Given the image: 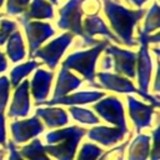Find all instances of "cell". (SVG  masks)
Returning a JSON list of instances; mask_svg holds the SVG:
<instances>
[{
  "label": "cell",
  "instance_id": "cell-1",
  "mask_svg": "<svg viewBox=\"0 0 160 160\" xmlns=\"http://www.w3.org/2000/svg\"><path fill=\"white\" fill-rule=\"evenodd\" d=\"M104 10L112 29L119 35V40L128 46L136 45L132 39V30L135 24L144 16L145 10H129L112 0H104Z\"/></svg>",
  "mask_w": 160,
  "mask_h": 160
},
{
  "label": "cell",
  "instance_id": "cell-2",
  "mask_svg": "<svg viewBox=\"0 0 160 160\" xmlns=\"http://www.w3.org/2000/svg\"><path fill=\"white\" fill-rule=\"evenodd\" d=\"M86 134V130L78 126L51 131L46 135L49 145L44 146L45 152L55 156L58 160H72L80 139Z\"/></svg>",
  "mask_w": 160,
  "mask_h": 160
},
{
  "label": "cell",
  "instance_id": "cell-3",
  "mask_svg": "<svg viewBox=\"0 0 160 160\" xmlns=\"http://www.w3.org/2000/svg\"><path fill=\"white\" fill-rule=\"evenodd\" d=\"M109 45L108 40H102L96 44L95 48H91L85 51H78L70 54L66 60L62 61V66L66 69H74L80 72L94 88H101L99 84L95 82V64L99 54Z\"/></svg>",
  "mask_w": 160,
  "mask_h": 160
},
{
  "label": "cell",
  "instance_id": "cell-4",
  "mask_svg": "<svg viewBox=\"0 0 160 160\" xmlns=\"http://www.w3.org/2000/svg\"><path fill=\"white\" fill-rule=\"evenodd\" d=\"M81 1L82 0H69L60 10V19L58 21V26L60 29L70 30L72 34H76L84 39L82 46L92 45V42L86 38L82 26H81Z\"/></svg>",
  "mask_w": 160,
  "mask_h": 160
},
{
  "label": "cell",
  "instance_id": "cell-5",
  "mask_svg": "<svg viewBox=\"0 0 160 160\" xmlns=\"http://www.w3.org/2000/svg\"><path fill=\"white\" fill-rule=\"evenodd\" d=\"M71 41H72V34L71 32L62 34L61 36H59L55 40H52L51 42H49L45 48L36 50L31 56L41 59L52 70L56 68L61 55L64 54V51L66 50V48L70 45Z\"/></svg>",
  "mask_w": 160,
  "mask_h": 160
},
{
  "label": "cell",
  "instance_id": "cell-6",
  "mask_svg": "<svg viewBox=\"0 0 160 160\" xmlns=\"http://www.w3.org/2000/svg\"><path fill=\"white\" fill-rule=\"evenodd\" d=\"M98 78L100 80V86L101 88L114 90V91H118V92H138L144 99L152 102L154 106H159L158 98H154V96L149 95L148 92H142L140 90H136V88L132 85V82L129 81L125 78H121V76L115 75V74H109V72H99Z\"/></svg>",
  "mask_w": 160,
  "mask_h": 160
},
{
  "label": "cell",
  "instance_id": "cell-7",
  "mask_svg": "<svg viewBox=\"0 0 160 160\" xmlns=\"http://www.w3.org/2000/svg\"><path fill=\"white\" fill-rule=\"evenodd\" d=\"M148 34H144L141 30L139 31V41L141 44V48L139 50L136 61H138V76H139V90L142 92H146L150 78H151V70L152 64L151 59L148 51Z\"/></svg>",
  "mask_w": 160,
  "mask_h": 160
},
{
  "label": "cell",
  "instance_id": "cell-8",
  "mask_svg": "<svg viewBox=\"0 0 160 160\" xmlns=\"http://www.w3.org/2000/svg\"><path fill=\"white\" fill-rule=\"evenodd\" d=\"M94 109L98 111V114L104 120H106L111 124H115L118 128L128 129L126 122H125L122 104L115 96H109L105 100L99 101L98 104H95Z\"/></svg>",
  "mask_w": 160,
  "mask_h": 160
},
{
  "label": "cell",
  "instance_id": "cell-9",
  "mask_svg": "<svg viewBox=\"0 0 160 160\" xmlns=\"http://www.w3.org/2000/svg\"><path fill=\"white\" fill-rule=\"evenodd\" d=\"M25 28L26 36L29 40L30 48V56L38 50V48L50 36L55 34V30L46 22L40 21H24L21 22Z\"/></svg>",
  "mask_w": 160,
  "mask_h": 160
},
{
  "label": "cell",
  "instance_id": "cell-10",
  "mask_svg": "<svg viewBox=\"0 0 160 160\" xmlns=\"http://www.w3.org/2000/svg\"><path fill=\"white\" fill-rule=\"evenodd\" d=\"M106 52L112 56L114 59V69L119 74H125L129 78L135 76V62H136V54L132 51H128L120 49L114 45H109L106 48Z\"/></svg>",
  "mask_w": 160,
  "mask_h": 160
},
{
  "label": "cell",
  "instance_id": "cell-11",
  "mask_svg": "<svg viewBox=\"0 0 160 160\" xmlns=\"http://www.w3.org/2000/svg\"><path fill=\"white\" fill-rule=\"evenodd\" d=\"M42 124L38 119V116H32L28 120L14 121L11 124V132L15 142H24L42 132Z\"/></svg>",
  "mask_w": 160,
  "mask_h": 160
},
{
  "label": "cell",
  "instance_id": "cell-12",
  "mask_svg": "<svg viewBox=\"0 0 160 160\" xmlns=\"http://www.w3.org/2000/svg\"><path fill=\"white\" fill-rule=\"evenodd\" d=\"M128 104H129V112L136 126V130L139 131L142 128L150 126L151 115L154 112L152 105H145L131 96H128Z\"/></svg>",
  "mask_w": 160,
  "mask_h": 160
},
{
  "label": "cell",
  "instance_id": "cell-13",
  "mask_svg": "<svg viewBox=\"0 0 160 160\" xmlns=\"http://www.w3.org/2000/svg\"><path fill=\"white\" fill-rule=\"evenodd\" d=\"M128 132V129L121 128H106V126H98L88 131V136L91 140H95L105 146L114 145L119 140H121L125 134Z\"/></svg>",
  "mask_w": 160,
  "mask_h": 160
},
{
  "label": "cell",
  "instance_id": "cell-14",
  "mask_svg": "<svg viewBox=\"0 0 160 160\" xmlns=\"http://www.w3.org/2000/svg\"><path fill=\"white\" fill-rule=\"evenodd\" d=\"M51 80H52V71H45L42 69L36 70L31 80V94L36 100V105H40L45 101L49 94Z\"/></svg>",
  "mask_w": 160,
  "mask_h": 160
},
{
  "label": "cell",
  "instance_id": "cell-15",
  "mask_svg": "<svg viewBox=\"0 0 160 160\" xmlns=\"http://www.w3.org/2000/svg\"><path fill=\"white\" fill-rule=\"evenodd\" d=\"M29 81L25 80L24 82H21V85L16 88L14 100L9 110V116H26L29 114Z\"/></svg>",
  "mask_w": 160,
  "mask_h": 160
},
{
  "label": "cell",
  "instance_id": "cell-16",
  "mask_svg": "<svg viewBox=\"0 0 160 160\" xmlns=\"http://www.w3.org/2000/svg\"><path fill=\"white\" fill-rule=\"evenodd\" d=\"M82 30H84L86 38H88L92 44H98V42H99V41H96V40L92 38V35H95V34L105 35L106 38L111 39L112 41L120 42L119 38H116V36L108 29V26L105 25V22L102 21V19H100V18L96 16V15H89V16L85 19V21H84V29H82Z\"/></svg>",
  "mask_w": 160,
  "mask_h": 160
},
{
  "label": "cell",
  "instance_id": "cell-17",
  "mask_svg": "<svg viewBox=\"0 0 160 160\" xmlns=\"http://www.w3.org/2000/svg\"><path fill=\"white\" fill-rule=\"evenodd\" d=\"M104 96V92L100 91H82V92H76L74 95H65L58 99H52L50 101H44L42 104L46 105H81V104H89L95 100H99Z\"/></svg>",
  "mask_w": 160,
  "mask_h": 160
},
{
  "label": "cell",
  "instance_id": "cell-18",
  "mask_svg": "<svg viewBox=\"0 0 160 160\" xmlns=\"http://www.w3.org/2000/svg\"><path fill=\"white\" fill-rule=\"evenodd\" d=\"M80 85H81V80L76 78L75 75H72L71 72H69V70L62 66V69L59 72V78H58V82H56L52 99L65 96L68 92H70L71 90H75Z\"/></svg>",
  "mask_w": 160,
  "mask_h": 160
},
{
  "label": "cell",
  "instance_id": "cell-19",
  "mask_svg": "<svg viewBox=\"0 0 160 160\" xmlns=\"http://www.w3.org/2000/svg\"><path fill=\"white\" fill-rule=\"evenodd\" d=\"M54 18V10L50 2L46 0H32L29 10L19 18L20 22L29 21L30 19H52Z\"/></svg>",
  "mask_w": 160,
  "mask_h": 160
},
{
  "label": "cell",
  "instance_id": "cell-20",
  "mask_svg": "<svg viewBox=\"0 0 160 160\" xmlns=\"http://www.w3.org/2000/svg\"><path fill=\"white\" fill-rule=\"evenodd\" d=\"M36 116L42 118L50 129L64 126L69 121L66 112L60 108H38Z\"/></svg>",
  "mask_w": 160,
  "mask_h": 160
},
{
  "label": "cell",
  "instance_id": "cell-21",
  "mask_svg": "<svg viewBox=\"0 0 160 160\" xmlns=\"http://www.w3.org/2000/svg\"><path fill=\"white\" fill-rule=\"evenodd\" d=\"M150 138L146 135H139L130 145L129 160H146L149 155Z\"/></svg>",
  "mask_w": 160,
  "mask_h": 160
},
{
  "label": "cell",
  "instance_id": "cell-22",
  "mask_svg": "<svg viewBox=\"0 0 160 160\" xmlns=\"http://www.w3.org/2000/svg\"><path fill=\"white\" fill-rule=\"evenodd\" d=\"M6 52L11 61L16 62L25 56V49H24V42L21 39V34L19 31H15L9 36V42L6 48Z\"/></svg>",
  "mask_w": 160,
  "mask_h": 160
},
{
  "label": "cell",
  "instance_id": "cell-23",
  "mask_svg": "<svg viewBox=\"0 0 160 160\" xmlns=\"http://www.w3.org/2000/svg\"><path fill=\"white\" fill-rule=\"evenodd\" d=\"M20 155L25 156V158L29 159V160H50V159L46 156L45 149H44V146L41 145V142H40L39 139H35V140L31 141L29 145L24 146V148L20 150Z\"/></svg>",
  "mask_w": 160,
  "mask_h": 160
},
{
  "label": "cell",
  "instance_id": "cell-24",
  "mask_svg": "<svg viewBox=\"0 0 160 160\" xmlns=\"http://www.w3.org/2000/svg\"><path fill=\"white\" fill-rule=\"evenodd\" d=\"M39 66V62L38 61H29V62H25V64H21L19 66H16L15 69H12L11 74H10V84L11 86H18V84L21 81L22 78H25L28 74H30L34 69H36Z\"/></svg>",
  "mask_w": 160,
  "mask_h": 160
},
{
  "label": "cell",
  "instance_id": "cell-25",
  "mask_svg": "<svg viewBox=\"0 0 160 160\" xmlns=\"http://www.w3.org/2000/svg\"><path fill=\"white\" fill-rule=\"evenodd\" d=\"M69 110H70L71 116H72L75 120L82 122V124H90V125H91V124H99V119H98L90 110H88V109L71 106Z\"/></svg>",
  "mask_w": 160,
  "mask_h": 160
},
{
  "label": "cell",
  "instance_id": "cell-26",
  "mask_svg": "<svg viewBox=\"0 0 160 160\" xmlns=\"http://www.w3.org/2000/svg\"><path fill=\"white\" fill-rule=\"evenodd\" d=\"M159 28V5L158 2H155L150 10H149V14L146 16V21H145V25H144V29L141 30L144 34H149L154 30H156Z\"/></svg>",
  "mask_w": 160,
  "mask_h": 160
},
{
  "label": "cell",
  "instance_id": "cell-27",
  "mask_svg": "<svg viewBox=\"0 0 160 160\" xmlns=\"http://www.w3.org/2000/svg\"><path fill=\"white\" fill-rule=\"evenodd\" d=\"M99 155H101V149L94 144L86 142L82 145V148L79 152L78 160H96V158Z\"/></svg>",
  "mask_w": 160,
  "mask_h": 160
},
{
  "label": "cell",
  "instance_id": "cell-28",
  "mask_svg": "<svg viewBox=\"0 0 160 160\" xmlns=\"http://www.w3.org/2000/svg\"><path fill=\"white\" fill-rule=\"evenodd\" d=\"M30 0H8L6 4V12L10 15H18L22 14L29 5Z\"/></svg>",
  "mask_w": 160,
  "mask_h": 160
},
{
  "label": "cell",
  "instance_id": "cell-29",
  "mask_svg": "<svg viewBox=\"0 0 160 160\" xmlns=\"http://www.w3.org/2000/svg\"><path fill=\"white\" fill-rule=\"evenodd\" d=\"M15 30H16V24L14 21L5 20V19L1 20L0 21V45H2L9 39L11 32Z\"/></svg>",
  "mask_w": 160,
  "mask_h": 160
},
{
  "label": "cell",
  "instance_id": "cell-30",
  "mask_svg": "<svg viewBox=\"0 0 160 160\" xmlns=\"http://www.w3.org/2000/svg\"><path fill=\"white\" fill-rule=\"evenodd\" d=\"M9 86H10V81L8 80L6 76H1L0 78V111L4 110L6 102H8V98H9Z\"/></svg>",
  "mask_w": 160,
  "mask_h": 160
},
{
  "label": "cell",
  "instance_id": "cell-31",
  "mask_svg": "<svg viewBox=\"0 0 160 160\" xmlns=\"http://www.w3.org/2000/svg\"><path fill=\"white\" fill-rule=\"evenodd\" d=\"M154 148L151 150V160H159V128H156L152 132Z\"/></svg>",
  "mask_w": 160,
  "mask_h": 160
},
{
  "label": "cell",
  "instance_id": "cell-32",
  "mask_svg": "<svg viewBox=\"0 0 160 160\" xmlns=\"http://www.w3.org/2000/svg\"><path fill=\"white\" fill-rule=\"evenodd\" d=\"M0 144L5 145V120L2 111H0Z\"/></svg>",
  "mask_w": 160,
  "mask_h": 160
},
{
  "label": "cell",
  "instance_id": "cell-33",
  "mask_svg": "<svg viewBox=\"0 0 160 160\" xmlns=\"http://www.w3.org/2000/svg\"><path fill=\"white\" fill-rule=\"evenodd\" d=\"M9 149H10V158H9V160H22L21 159V155L16 151V149H15V146H14L12 142L9 144Z\"/></svg>",
  "mask_w": 160,
  "mask_h": 160
},
{
  "label": "cell",
  "instance_id": "cell-34",
  "mask_svg": "<svg viewBox=\"0 0 160 160\" xmlns=\"http://www.w3.org/2000/svg\"><path fill=\"white\" fill-rule=\"evenodd\" d=\"M5 69H6V61H5L4 55L0 52V72H1V71H4Z\"/></svg>",
  "mask_w": 160,
  "mask_h": 160
},
{
  "label": "cell",
  "instance_id": "cell-35",
  "mask_svg": "<svg viewBox=\"0 0 160 160\" xmlns=\"http://www.w3.org/2000/svg\"><path fill=\"white\" fill-rule=\"evenodd\" d=\"M111 65H112V62H111V59L110 58H105L104 59V62H102V69H109V68H111Z\"/></svg>",
  "mask_w": 160,
  "mask_h": 160
},
{
  "label": "cell",
  "instance_id": "cell-36",
  "mask_svg": "<svg viewBox=\"0 0 160 160\" xmlns=\"http://www.w3.org/2000/svg\"><path fill=\"white\" fill-rule=\"evenodd\" d=\"M148 42H159V34L148 36Z\"/></svg>",
  "mask_w": 160,
  "mask_h": 160
},
{
  "label": "cell",
  "instance_id": "cell-37",
  "mask_svg": "<svg viewBox=\"0 0 160 160\" xmlns=\"http://www.w3.org/2000/svg\"><path fill=\"white\" fill-rule=\"evenodd\" d=\"M128 1H130V2H132L135 6H141L145 1H148V0H128Z\"/></svg>",
  "mask_w": 160,
  "mask_h": 160
},
{
  "label": "cell",
  "instance_id": "cell-38",
  "mask_svg": "<svg viewBox=\"0 0 160 160\" xmlns=\"http://www.w3.org/2000/svg\"><path fill=\"white\" fill-rule=\"evenodd\" d=\"M50 1H51L52 4H56V2H58V0H50Z\"/></svg>",
  "mask_w": 160,
  "mask_h": 160
},
{
  "label": "cell",
  "instance_id": "cell-39",
  "mask_svg": "<svg viewBox=\"0 0 160 160\" xmlns=\"http://www.w3.org/2000/svg\"><path fill=\"white\" fill-rule=\"evenodd\" d=\"M2 2H4V0H0V6L2 5Z\"/></svg>",
  "mask_w": 160,
  "mask_h": 160
},
{
  "label": "cell",
  "instance_id": "cell-40",
  "mask_svg": "<svg viewBox=\"0 0 160 160\" xmlns=\"http://www.w3.org/2000/svg\"><path fill=\"white\" fill-rule=\"evenodd\" d=\"M1 158H2V154H1V155H0V160H1Z\"/></svg>",
  "mask_w": 160,
  "mask_h": 160
}]
</instances>
